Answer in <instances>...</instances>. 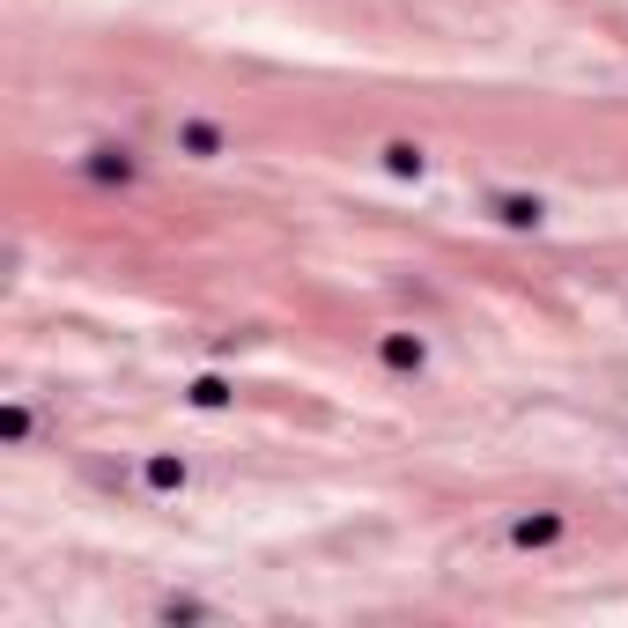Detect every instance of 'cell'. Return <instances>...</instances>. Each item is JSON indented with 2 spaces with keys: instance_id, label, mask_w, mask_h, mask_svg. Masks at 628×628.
<instances>
[{
  "instance_id": "obj_1",
  "label": "cell",
  "mask_w": 628,
  "mask_h": 628,
  "mask_svg": "<svg viewBox=\"0 0 628 628\" xmlns=\"http://www.w3.org/2000/svg\"><path fill=\"white\" fill-rule=\"evenodd\" d=\"M82 170H89L97 185H133V178H141L133 148H89V156H82Z\"/></svg>"
},
{
  "instance_id": "obj_2",
  "label": "cell",
  "mask_w": 628,
  "mask_h": 628,
  "mask_svg": "<svg viewBox=\"0 0 628 628\" xmlns=\"http://www.w3.org/2000/svg\"><path fill=\"white\" fill-rule=\"evenodd\" d=\"M377 363H385V370H399V377H422L429 348H422L414 333H385V340H377Z\"/></svg>"
},
{
  "instance_id": "obj_3",
  "label": "cell",
  "mask_w": 628,
  "mask_h": 628,
  "mask_svg": "<svg viewBox=\"0 0 628 628\" xmlns=\"http://www.w3.org/2000/svg\"><path fill=\"white\" fill-rule=\"evenodd\" d=\"M488 207H496V222H503V230H540V222H547V207L532 200V193H496Z\"/></svg>"
},
{
  "instance_id": "obj_4",
  "label": "cell",
  "mask_w": 628,
  "mask_h": 628,
  "mask_svg": "<svg viewBox=\"0 0 628 628\" xmlns=\"http://www.w3.org/2000/svg\"><path fill=\"white\" fill-rule=\"evenodd\" d=\"M562 532H569L562 510H540V518H518V525H510V547H555Z\"/></svg>"
},
{
  "instance_id": "obj_5",
  "label": "cell",
  "mask_w": 628,
  "mask_h": 628,
  "mask_svg": "<svg viewBox=\"0 0 628 628\" xmlns=\"http://www.w3.org/2000/svg\"><path fill=\"white\" fill-rule=\"evenodd\" d=\"M178 148H185L193 163H215V156H222V126H215V119H185V126H178Z\"/></svg>"
},
{
  "instance_id": "obj_6",
  "label": "cell",
  "mask_w": 628,
  "mask_h": 628,
  "mask_svg": "<svg viewBox=\"0 0 628 628\" xmlns=\"http://www.w3.org/2000/svg\"><path fill=\"white\" fill-rule=\"evenodd\" d=\"M141 481L156 488V496H178V488H185V459H170V451H156V459L141 466Z\"/></svg>"
},
{
  "instance_id": "obj_7",
  "label": "cell",
  "mask_w": 628,
  "mask_h": 628,
  "mask_svg": "<svg viewBox=\"0 0 628 628\" xmlns=\"http://www.w3.org/2000/svg\"><path fill=\"white\" fill-rule=\"evenodd\" d=\"M385 170H392V178H422V148H414V141H392V148H385Z\"/></svg>"
},
{
  "instance_id": "obj_8",
  "label": "cell",
  "mask_w": 628,
  "mask_h": 628,
  "mask_svg": "<svg viewBox=\"0 0 628 628\" xmlns=\"http://www.w3.org/2000/svg\"><path fill=\"white\" fill-rule=\"evenodd\" d=\"M185 399H193V407H230V385H222V377H193Z\"/></svg>"
},
{
  "instance_id": "obj_9",
  "label": "cell",
  "mask_w": 628,
  "mask_h": 628,
  "mask_svg": "<svg viewBox=\"0 0 628 628\" xmlns=\"http://www.w3.org/2000/svg\"><path fill=\"white\" fill-rule=\"evenodd\" d=\"M0 436H8V444H23V436H30V407H8V414H0Z\"/></svg>"
}]
</instances>
